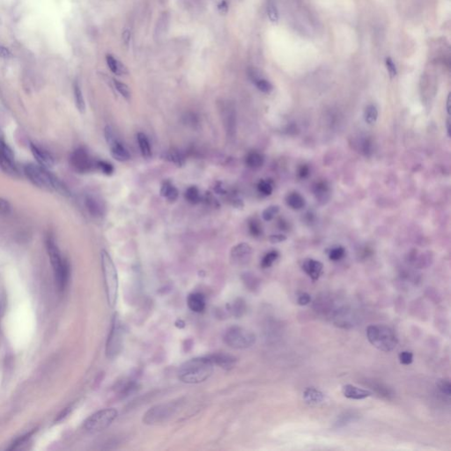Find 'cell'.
Listing matches in <instances>:
<instances>
[{"label":"cell","mask_w":451,"mask_h":451,"mask_svg":"<svg viewBox=\"0 0 451 451\" xmlns=\"http://www.w3.org/2000/svg\"><path fill=\"white\" fill-rule=\"evenodd\" d=\"M214 365L209 357H197L184 362L178 372L180 381L188 384L203 383L213 373Z\"/></svg>","instance_id":"1"},{"label":"cell","mask_w":451,"mask_h":451,"mask_svg":"<svg viewBox=\"0 0 451 451\" xmlns=\"http://www.w3.org/2000/svg\"><path fill=\"white\" fill-rule=\"evenodd\" d=\"M24 173L28 179L40 189L56 190L65 196L69 195L68 189L57 176L51 174L48 168H43L39 164L28 163L24 166Z\"/></svg>","instance_id":"2"},{"label":"cell","mask_w":451,"mask_h":451,"mask_svg":"<svg viewBox=\"0 0 451 451\" xmlns=\"http://www.w3.org/2000/svg\"><path fill=\"white\" fill-rule=\"evenodd\" d=\"M47 252L50 258V264L53 269L55 280L58 286V290L64 291L67 286L70 279V265L69 262L62 256L58 244L52 235L47 236Z\"/></svg>","instance_id":"3"},{"label":"cell","mask_w":451,"mask_h":451,"mask_svg":"<svg viewBox=\"0 0 451 451\" xmlns=\"http://www.w3.org/2000/svg\"><path fill=\"white\" fill-rule=\"evenodd\" d=\"M100 258H101V270L103 274L104 288L106 293L107 304L110 308H114L119 298V274L110 255L105 250L101 251Z\"/></svg>","instance_id":"4"},{"label":"cell","mask_w":451,"mask_h":451,"mask_svg":"<svg viewBox=\"0 0 451 451\" xmlns=\"http://www.w3.org/2000/svg\"><path fill=\"white\" fill-rule=\"evenodd\" d=\"M367 337L369 343L381 351H393L398 345V337L393 329L386 325H369L367 328Z\"/></svg>","instance_id":"5"},{"label":"cell","mask_w":451,"mask_h":451,"mask_svg":"<svg viewBox=\"0 0 451 451\" xmlns=\"http://www.w3.org/2000/svg\"><path fill=\"white\" fill-rule=\"evenodd\" d=\"M124 336H125V329L123 326L122 321L119 313H115L112 317L110 330L108 333L106 343L105 352L108 360L113 361L119 357L123 349Z\"/></svg>","instance_id":"6"},{"label":"cell","mask_w":451,"mask_h":451,"mask_svg":"<svg viewBox=\"0 0 451 451\" xmlns=\"http://www.w3.org/2000/svg\"><path fill=\"white\" fill-rule=\"evenodd\" d=\"M256 335L249 329L232 326L225 331L224 342L233 349H246L256 343Z\"/></svg>","instance_id":"7"},{"label":"cell","mask_w":451,"mask_h":451,"mask_svg":"<svg viewBox=\"0 0 451 451\" xmlns=\"http://www.w3.org/2000/svg\"><path fill=\"white\" fill-rule=\"evenodd\" d=\"M119 412L115 408H106L94 412L84 422V428L89 432H99L106 429L118 418Z\"/></svg>","instance_id":"8"},{"label":"cell","mask_w":451,"mask_h":451,"mask_svg":"<svg viewBox=\"0 0 451 451\" xmlns=\"http://www.w3.org/2000/svg\"><path fill=\"white\" fill-rule=\"evenodd\" d=\"M176 410V403L175 402L155 405L144 415V423L147 425H155L164 422L174 414Z\"/></svg>","instance_id":"9"},{"label":"cell","mask_w":451,"mask_h":451,"mask_svg":"<svg viewBox=\"0 0 451 451\" xmlns=\"http://www.w3.org/2000/svg\"><path fill=\"white\" fill-rule=\"evenodd\" d=\"M105 139L110 148L111 156L120 162H126L131 160V154L124 144L118 139L114 130L110 126H106L104 130Z\"/></svg>","instance_id":"10"},{"label":"cell","mask_w":451,"mask_h":451,"mask_svg":"<svg viewBox=\"0 0 451 451\" xmlns=\"http://www.w3.org/2000/svg\"><path fill=\"white\" fill-rule=\"evenodd\" d=\"M70 163L73 169L80 174L90 172L96 167V161L94 162L93 161L88 152L83 147H79L72 152L70 157Z\"/></svg>","instance_id":"11"},{"label":"cell","mask_w":451,"mask_h":451,"mask_svg":"<svg viewBox=\"0 0 451 451\" xmlns=\"http://www.w3.org/2000/svg\"><path fill=\"white\" fill-rule=\"evenodd\" d=\"M0 168L6 174L16 176L19 175L18 168L15 163V154L10 147L0 140Z\"/></svg>","instance_id":"12"},{"label":"cell","mask_w":451,"mask_h":451,"mask_svg":"<svg viewBox=\"0 0 451 451\" xmlns=\"http://www.w3.org/2000/svg\"><path fill=\"white\" fill-rule=\"evenodd\" d=\"M30 150L32 152L34 157L40 166L45 168H50L53 167L55 164L53 156L48 151L45 150L43 147H39L36 144L31 143L30 144Z\"/></svg>","instance_id":"13"},{"label":"cell","mask_w":451,"mask_h":451,"mask_svg":"<svg viewBox=\"0 0 451 451\" xmlns=\"http://www.w3.org/2000/svg\"><path fill=\"white\" fill-rule=\"evenodd\" d=\"M85 205L87 211L93 217L100 218L102 217L105 212V206L103 202L99 197L93 194H87L85 197Z\"/></svg>","instance_id":"14"},{"label":"cell","mask_w":451,"mask_h":451,"mask_svg":"<svg viewBox=\"0 0 451 451\" xmlns=\"http://www.w3.org/2000/svg\"><path fill=\"white\" fill-rule=\"evenodd\" d=\"M251 253L252 248L246 243H241L231 250V258L237 264H244L249 260Z\"/></svg>","instance_id":"15"},{"label":"cell","mask_w":451,"mask_h":451,"mask_svg":"<svg viewBox=\"0 0 451 451\" xmlns=\"http://www.w3.org/2000/svg\"><path fill=\"white\" fill-rule=\"evenodd\" d=\"M322 269L323 265L322 263L312 258L306 259L302 264V270L313 281H316L320 278V276L322 274Z\"/></svg>","instance_id":"16"},{"label":"cell","mask_w":451,"mask_h":451,"mask_svg":"<svg viewBox=\"0 0 451 451\" xmlns=\"http://www.w3.org/2000/svg\"><path fill=\"white\" fill-rule=\"evenodd\" d=\"M342 393H343L346 398H349V399H354V400L365 399V398H369L372 395L371 391L354 386L352 384L344 385L343 388H342Z\"/></svg>","instance_id":"17"},{"label":"cell","mask_w":451,"mask_h":451,"mask_svg":"<svg viewBox=\"0 0 451 451\" xmlns=\"http://www.w3.org/2000/svg\"><path fill=\"white\" fill-rule=\"evenodd\" d=\"M208 357L210 358L213 365L218 366L219 368L225 369V370H230V369H233L234 366L237 363V359L231 355H225V354H216V355H210Z\"/></svg>","instance_id":"18"},{"label":"cell","mask_w":451,"mask_h":451,"mask_svg":"<svg viewBox=\"0 0 451 451\" xmlns=\"http://www.w3.org/2000/svg\"><path fill=\"white\" fill-rule=\"evenodd\" d=\"M222 118L224 119V125L225 130L229 133V135L233 137L235 131H236V112L234 110L233 107L230 105H227L223 107Z\"/></svg>","instance_id":"19"},{"label":"cell","mask_w":451,"mask_h":451,"mask_svg":"<svg viewBox=\"0 0 451 451\" xmlns=\"http://www.w3.org/2000/svg\"><path fill=\"white\" fill-rule=\"evenodd\" d=\"M187 305L191 311L202 313L205 308V299L200 293H192L188 296Z\"/></svg>","instance_id":"20"},{"label":"cell","mask_w":451,"mask_h":451,"mask_svg":"<svg viewBox=\"0 0 451 451\" xmlns=\"http://www.w3.org/2000/svg\"><path fill=\"white\" fill-rule=\"evenodd\" d=\"M303 399L309 405H317L325 399L324 394L315 388H308L303 392Z\"/></svg>","instance_id":"21"},{"label":"cell","mask_w":451,"mask_h":451,"mask_svg":"<svg viewBox=\"0 0 451 451\" xmlns=\"http://www.w3.org/2000/svg\"><path fill=\"white\" fill-rule=\"evenodd\" d=\"M161 196L164 197L168 202L174 203L178 198L179 192L176 187L174 186L169 181H165L161 185Z\"/></svg>","instance_id":"22"},{"label":"cell","mask_w":451,"mask_h":451,"mask_svg":"<svg viewBox=\"0 0 451 451\" xmlns=\"http://www.w3.org/2000/svg\"><path fill=\"white\" fill-rule=\"evenodd\" d=\"M137 140L139 143L140 152L144 158L149 159L152 156L150 142L145 133H140L137 134Z\"/></svg>","instance_id":"23"},{"label":"cell","mask_w":451,"mask_h":451,"mask_svg":"<svg viewBox=\"0 0 451 451\" xmlns=\"http://www.w3.org/2000/svg\"><path fill=\"white\" fill-rule=\"evenodd\" d=\"M73 93H74V100H75L76 107L79 110V113L84 114L86 111V102L83 96L82 90L80 88L79 82L76 81L73 86Z\"/></svg>","instance_id":"24"},{"label":"cell","mask_w":451,"mask_h":451,"mask_svg":"<svg viewBox=\"0 0 451 451\" xmlns=\"http://www.w3.org/2000/svg\"><path fill=\"white\" fill-rule=\"evenodd\" d=\"M245 161H246V165H247L249 168L256 169V168H261L263 164H264L265 158L259 153L252 152V153H250V154H248Z\"/></svg>","instance_id":"25"},{"label":"cell","mask_w":451,"mask_h":451,"mask_svg":"<svg viewBox=\"0 0 451 451\" xmlns=\"http://www.w3.org/2000/svg\"><path fill=\"white\" fill-rule=\"evenodd\" d=\"M287 203L292 209L300 210L305 206L304 197L298 192H293L287 196Z\"/></svg>","instance_id":"26"},{"label":"cell","mask_w":451,"mask_h":451,"mask_svg":"<svg viewBox=\"0 0 451 451\" xmlns=\"http://www.w3.org/2000/svg\"><path fill=\"white\" fill-rule=\"evenodd\" d=\"M163 158L167 161H171L174 164H176L178 167H182V166L185 164V160H184L183 154H181L179 151L176 150V149H171V150L166 152Z\"/></svg>","instance_id":"27"},{"label":"cell","mask_w":451,"mask_h":451,"mask_svg":"<svg viewBox=\"0 0 451 451\" xmlns=\"http://www.w3.org/2000/svg\"><path fill=\"white\" fill-rule=\"evenodd\" d=\"M106 60H107L108 68L110 69L111 72L113 73L118 74V75H122V74L127 73V70L125 68V66L120 62L116 60L115 58H113L111 55H107Z\"/></svg>","instance_id":"28"},{"label":"cell","mask_w":451,"mask_h":451,"mask_svg":"<svg viewBox=\"0 0 451 451\" xmlns=\"http://www.w3.org/2000/svg\"><path fill=\"white\" fill-rule=\"evenodd\" d=\"M184 197L190 204H198L201 200L200 192L197 186H190L187 189Z\"/></svg>","instance_id":"29"},{"label":"cell","mask_w":451,"mask_h":451,"mask_svg":"<svg viewBox=\"0 0 451 451\" xmlns=\"http://www.w3.org/2000/svg\"><path fill=\"white\" fill-rule=\"evenodd\" d=\"M378 119V110L375 105H369L364 111L365 122L369 125H374Z\"/></svg>","instance_id":"30"},{"label":"cell","mask_w":451,"mask_h":451,"mask_svg":"<svg viewBox=\"0 0 451 451\" xmlns=\"http://www.w3.org/2000/svg\"><path fill=\"white\" fill-rule=\"evenodd\" d=\"M231 311L233 312V315L236 316V317H241V316H243L244 315V313L246 311V304H245V301L243 300V299H241V298H238L237 300L235 301L233 305H232V307H231Z\"/></svg>","instance_id":"31"},{"label":"cell","mask_w":451,"mask_h":451,"mask_svg":"<svg viewBox=\"0 0 451 451\" xmlns=\"http://www.w3.org/2000/svg\"><path fill=\"white\" fill-rule=\"evenodd\" d=\"M279 258V252L276 251H270L263 258L261 266L263 268H270L274 262Z\"/></svg>","instance_id":"32"},{"label":"cell","mask_w":451,"mask_h":451,"mask_svg":"<svg viewBox=\"0 0 451 451\" xmlns=\"http://www.w3.org/2000/svg\"><path fill=\"white\" fill-rule=\"evenodd\" d=\"M114 85H115L116 89L119 91V93L122 95L126 100H129L131 98V90L129 86H127L125 83L121 82L120 80L114 79Z\"/></svg>","instance_id":"33"},{"label":"cell","mask_w":451,"mask_h":451,"mask_svg":"<svg viewBox=\"0 0 451 451\" xmlns=\"http://www.w3.org/2000/svg\"><path fill=\"white\" fill-rule=\"evenodd\" d=\"M372 387V389L376 390V393L380 395V396H382L383 398H390V397H392L394 395L393 391L391 390V389H390L389 387L383 385L382 383L374 384Z\"/></svg>","instance_id":"34"},{"label":"cell","mask_w":451,"mask_h":451,"mask_svg":"<svg viewBox=\"0 0 451 451\" xmlns=\"http://www.w3.org/2000/svg\"><path fill=\"white\" fill-rule=\"evenodd\" d=\"M244 283L247 286L248 288L251 291L258 290L259 288V281L258 279L250 273L244 274Z\"/></svg>","instance_id":"35"},{"label":"cell","mask_w":451,"mask_h":451,"mask_svg":"<svg viewBox=\"0 0 451 451\" xmlns=\"http://www.w3.org/2000/svg\"><path fill=\"white\" fill-rule=\"evenodd\" d=\"M95 166L100 170V172L103 173L104 175H106V176H111L114 173V170H115L113 165L105 161H96Z\"/></svg>","instance_id":"36"},{"label":"cell","mask_w":451,"mask_h":451,"mask_svg":"<svg viewBox=\"0 0 451 451\" xmlns=\"http://www.w3.org/2000/svg\"><path fill=\"white\" fill-rule=\"evenodd\" d=\"M436 386L441 393L449 397L451 395V383L448 380H437Z\"/></svg>","instance_id":"37"},{"label":"cell","mask_w":451,"mask_h":451,"mask_svg":"<svg viewBox=\"0 0 451 451\" xmlns=\"http://www.w3.org/2000/svg\"><path fill=\"white\" fill-rule=\"evenodd\" d=\"M258 190L260 193L265 195V196H270L273 191V187L271 182H269L267 180H262L259 182L258 185Z\"/></svg>","instance_id":"38"},{"label":"cell","mask_w":451,"mask_h":451,"mask_svg":"<svg viewBox=\"0 0 451 451\" xmlns=\"http://www.w3.org/2000/svg\"><path fill=\"white\" fill-rule=\"evenodd\" d=\"M256 86L258 87V90H260L261 92L265 93H269L272 92L273 89V86L272 84L269 82L268 80L264 79H258L255 81Z\"/></svg>","instance_id":"39"},{"label":"cell","mask_w":451,"mask_h":451,"mask_svg":"<svg viewBox=\"0 0 451 451\" xmlns=\"http://www.w3.org/2000/svg\"><path fill=\"white\" fill-rule=\"evenodd\" d=\"M279 211V206L278 205H271L269 207L266 208L265 211H263V218L265 221H270L272 218L278 214Z\"/></svg>","instance_id":"40"},{"label":"cell","mask_w":451,"mask_h":451,"mask_svg":"<svg viewBox=\"0 0 451 451\" xmlns=\"http://www.w3.org/2000/svg\"><path fill=\"white\" fill-rule=\"evenodd\" d=\"M346 251L343 247L333 248L329 253V258L332 261H339L344 258Z\"/></svg>","instance_id":"41"},{"label":"cell","mask_w":451,"mask_h":451,"mask_svg":"<svg viewBox=\"0 0 451 451\" xmlns=\"http://www.w3.org/2000/svg\"><path fill=\"white\" fill-rule=\"evenodd\" d=\"M249 230L253 237H258L262 235V227L257 219H251L249 222Z\"/></svg>","instance_id":"42"},{"label":"cell","mask_w":451,"mask_h":451,"mask_svg":"<svg viewBox=\"0 0 451 451\" xmlns=\"http://www.w3.org/2000/svg\"><path fill=\"white\" fill-rule=\"evenodd\" d=\"M267 14H268L269 19L271 22H277L279 21V13H278L275 5L273 4L272 1H270L267 6Z\"/></svg>","instance_id":"43"},{"label":"cell","mask_w":451,"mask_h":451,"mask_svg":"<svg viewBox=\"0 0 451 451\" xmlns=\"http://www.w3.org/2000/svg\"><path fill=\"white\" fill-rule=\"evenodd\" d=\"M398 358H399V362L403 365H410L413 362V355H412V353L409 351L401 352L398 355Z\"/></svg>","instance_id":"44"},{"label":"cell","mask_w":451,"mask_h":451,"mask_svg":"<svg viewBox=\"0 0 451 451\" xmlns=\"http://www.w3.org/2000/svg\"><path fill=\"white\" fill-rule=\"evenodd\" d=\"M11 211V204L7 199L0 197V215L10 214Z\"/></svg>","instance_id":"45"},{"label":"cell","mask_w":451,"mask_h":451,"mask_svg":"<svg viewBox=\"0 0 451 451\" xmlns=\"http://www.w3.org/2000/svg\"><path fill=\"white\" fill-rule=\"evenodd\" d=\"M386 66L387 69H388V72H389V73H390V75L391 78H393V77H395V76L397 75V68H396V65H395V64H394V62L392 61V59H391V58H387Z\"/></svg>","instance_id":"46"},{"label":"cell","mask_w":451,"mask_h":451,"mask_svg":"<svg viewBox=\"0 0 451 451\" xmlns=\"http://www.w3.org/2000/svg\"><path fill=\"white\" fill-rule=\"evenodd\" d=\"M311 301V297L308 293H302L298 297L297 302L300 306H306Z\"/></svg>","instance_id":"47"},{"label":"cell","mask_w":451,"mask_h":451,"mask_svg":"<svg viewBox=\"0 0 451 451\" xmlns=\"http://www.w3.org/2000/svg\"><path fill=\"white\" fill-rule=\"evenodd\" d=\"M286 240H287V237L284 236V235H272V236L269 237L270 243H272L273 244H280V243L285 242Z\"/></svg>","instance_id":"48"},{"label":"cell","mask_w":451,"mask_h":451,"mask_svg":"<svg viewBox=\"0 0 451 451\" xmlns=\"http://www.w3.org/2000/svg\"><path fill=\"white\" fill-rule=\"evenodd\" d=\"M12 54L10 50L5 46L0 45V58H9L11 57Z\"/></svg>","instance_id":"49"},{"label":"cell","mask_w":451,"mask_h":451,"mask_svg":"<svg viewBox=\"0 0 451 451\" xmlns=\"http://www.w3.org/2000/svg\"><path fill=\"white\" fill-rule=\"evenodd\" d=\"M123 41L126 45L129 44L130 41H131V32L128 29H126L123 33Z\"/></svg>","instance_id":"50"},{"label":"cell","mask_w":451,"mask_h":451,"mask_svg":"<svg viewBox=\"0 0 451 451\" xmlns=\"http://www.w3.org/2000/svg\"><path fill=\"white\" fill-rule=\"evenodd\" d=\"M299 174H300L301 177H303V178L307 177L309 175V168L308 167H306V166H302L301 169H300V171H299Z\"/></svg>","instance_id":"51"},{"label":"cell","mask_w":451,"mask_h":451,"mask_svg":"<svg viewBox=\"0 0 451 451\" xmlns=\"http://www.w3.org/2000/svg\"><path fill=\"white\" fill-rule=\"evenodd\" d=\"M218 9L220 10L221 13H225V12L228 11V5H227L225 1H223L221 4L218 6Z\"/></svg>","instance_id":"52"},{"label":"cell","mask_w":451,"mask_h":451,"mask_svg":"<svg viewBox=\"0 0 451 451\" xmlns=\"http://www.w3.org/2000/svg\"><path fill=\"white\" fill-rule=\"evenodd\" d=\"M446 108L448 116L450 114V93H448L447 98V102H446Z\"/></svg>","instance_id":"53"},{"label":"cell","mask_w":451,"mask_h":451,"mask_svg":"<svg viewBox=\"0 0 451 451\" xmlns=\"http://www.w3.org/2000/svg\"><path fill=\"white\" fill-rule=\"evenodd\" d=\"M446 127H447V137H448V138H450V137H451V128H450V119H449V118H448V119H447V123H446Z\"/></svg>","instance_id":"54"}]
</instances>
